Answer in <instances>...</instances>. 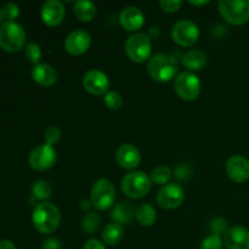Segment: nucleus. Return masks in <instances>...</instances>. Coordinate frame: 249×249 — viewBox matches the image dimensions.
<instances>
[{
  "label": "nucleus",
  "mask_w": 249,
  "mask_h": 249,
  "mask_svg": "<svg viewBox=\"0 0 249 249\" xmlns=\"http://www.w3.org/2000/svg\"><path fill=\"white\" fill-rule=\"evenodd\" d=\"M32 221L36 231L48 235L57 230L61 223L60 209L50 202H41L34 208Z\"/></svg>",
  "instance_id": "nucleus-1"
},
{
  "label": "nucleus",
  "mask_w": 249,
  "mask_h": 249,
  "mask_svg": "<svg viewBox=\"0 0 249 249\" xmlns=\"http://www.w3.org/2000/svg\"><path fill=\"white\" fill-rule=\"evenodd\" d=\"M178 61L173 55L167 53H158L150 58L147 63L148 75L153 80L167 83L172 80L178 73Z\"/></svg>",
  "instance_id": "nucleus-2"
},
{
  "label": "nucleus",
  "mask_w": 249,
  "mask_h": 249,
  "mask_svg": "<svg viewBox=\"0 0 249 249\" xmlns=\"http://www.w3.org/2000/svg\"><path fill=\"white\" fill-rule=\"evenodd\" d=\"M26 43V32L17 22H4L0 26V48L9 53H17Z\"/></svg>",
  "instance_id": "nucleus-3"
},
{
  "label": "nucleus",
  "mask_w": 249,
  "mask_h": 249,
  "mask_svg": "<svg viewBox=\"0 0 249 249\" xmlns=\"http://www.w3.org/2000/svg\"><path fill=\"white\" fill-rule=\"evenodd\" d=\"M152 181L143 172H131L122 179L121 187L123 194L129 198H141L150 192Z\"/></svg>",
  "instance_id": "nucleus-4"
},
{
  "label": "nucleus",
  "mask_w": 249,
  "mask_h": 249,
  "mask_svg": "<svg viewBox=\"0 0 249 249\" xmlns=\"http://www.w3.org/2000/svg\"><path fill=\"white\" fill-rule=\"evenodd\" d=\"M218 7L228 23L240 26L249 21V0H220Z\"/></svg>",
  "instance_id": "nucleus-5"
},
{
  "label": "nucleus",
  "mask_w": 249,
  "mask_h": 249,
  "mask_svg": "<svg viewBox=\"0 0 249 249\" xmlns=\"http://www.w3.org/2000/svg\"><path fill=\"white\" fill-rule=\"evenodd\" d=\"M125 53L133 62L142 63L151 58L152 44L151 39L145 33H135L129 36L125 41Z\"/></svg>",
  "instance_id": "nucleus-6"
},
{
  "label": "nucleus",
  "mask_w": 249,
  "mask_h": 249,
  "mask_svg": "<svg viewBox=\"0 0 249 249\" xmlns=\"http://www.w3.org/2000/svg\"><path fill=\"white\" fill-rule=\"evenodd\" d=\"M90 201L97 211H106L111 208L116 201L114 185L107 179L97 180L91 189Z\"/></svg>",
  "instance_id": "nucleus-7"
},
{
  "label": "nucleus",
  "mask_w": 249,
  "mask_h": 249,
  "mask_svg": "<svg viewBox=\"0 0 249 249\" xmlns=\"http://www.w3.org/2000/svg\"><path fill=\"white\" fill-rule=\"evenodd\" d=\"M174 90L185 101H195L201 94V80L195 73L182 72L174 79Z\"/></svg>",
  "instance_id": "nucleus-8"
},
{
  "label": "nucleus",
  "mask_w": 249,
  "mask_h": 249,
  "mask_svg": "<svg viewBox=\"0 0 249 249\" xmlns=\"http://www.w3.org/2000/svg\"><path fill=\"white\" fill-rule=\"evenodd\" d=\"M172 36L178 45L190 48L198 40L199 29L191 19H180L173 26Z\"/></svg>",
  "instance_id": "nucleus-9"
},
{
  "label": "nucleus",
  "mask_w": 249,
  "mask_h": 249,
  "mask_svg": "<svg viewBox=\"0 0 249 249\" xmlns=\"http://www.w3.org/2000/svg\"><path fill=\"white\" fill-rule=\"evenodd\" d=\"M56 160H57V152L53 146H49L46 143L34 147L28 157L29 165L38 172H44L53 168Z\"/></svg>",
  "instance_id": "nucleus-10"
},
{
  "label": "nucleus",
  "mask_w": 249,
  "mask_h": 249,
  "mask_svg": "<svg viewBox=\"0 0 249 249\" xmlns=\"http://www.w3.org/2000/svg\"><path fill=\"white\" fill-rule=\"evenodd\" d=\"M185 199V191L180 185L167 184L158 191L157 202L162 208L175 209L182 204Z\"/></svg>",
  "instance_id": "nucleus-11"
},
{
  "label": "nucleus",
  "mask_w": 249,
  "mask_h": 249,
  "mask_svg": "<svg viewBox=\"0 0 249 249\" xmlns=\"http://www.w3.org/2000/svg\"><path fill=\"white\" fill-rule=\"evenodd\" d=\"M83 87L91 95H106L109 88L108 77L99 70H91L83 77Z\"/></svg>",
  "instance_id": "nucleus-12"
},
{
  "label": "nucleus",
  "mask_w": 249,
  "mask_h": 249,
  "mask_svg": "<svg viewBox=\"0 0 249 249\" xmlns=\"http://www.w3.org/2000/svg\"><path fill=\"white\" fill-rule=\"evenodd\" d=\"M91 45V36L83 29H77L68 34L65 40V49L71 55H83Z\"/></svg>",
  "instance_id": "nucleus-13"
},
{
  "label": "nucleus",
  "mask_w": 249,
  "mask_h": 249,
  "mask_svg": "<svg viewBox=\"0 0 249 249\" xmlns=\"http://www.w3.org/2000/svg\"><path fill=\"white\" fill-rule=\"evenodd\" d=\"M226 174L232 181L246 182L249 179V160L241 155L230 157L226 162Z\"/></svg>",
  "instance_id": "nucleus-14"
},
{
  "label": "nucleus",
  "mask_w": 249,
  "mask_h": 249,
  "mask_svg": "<svg viewBox=\"0 0 249 249\" xmlns=\"http://www.w3.org/2000/svg\"><path fill=\"white\" fill-rule=\"evenodd\" d=\"M41 19L49 27H56L62 23L65 18V6L58 0H48L41 6Z\"/></svg>",
  "instance_id": "nucleus-15"
},
{
  "label": "nucleus",
  "mask_w": 249,
  "mask_h": 249,
  "mask_svg": "<svg viewBox=\"0 0 249 249\" xmlns=\"http://www.w3.org/2000/svg\"><path fill=\"white\" fill-rule=\"evenodd\" d=\"M116 160L123 169L134 170L141 162L140 151L131 143H124L117 150Z\"/></svg>",
  "instance_id": "nucleus-16"
},
{
  "label": "nucleus",
  "mask_w": 249,
  "mask_h": 249,
  "mask_svg": "<svg viewBox=\"0 0 249 249\" xmlns=\"http://www.w3.org/2000/svg\"><path fill=\"white\" fill-rule=\"evenodd\" d=\"M226 249H249V230L243 226H233L224 235Z\"/></svg>",
  "instance_id": "nucleus-17"
},
{
  "label": "nucleus",
  "mask_w": 249,
  "mask_h": 249,
  "mask_svg": "<svg viewBox=\"0 0 249 249\" xmlns=\"http://www.w3.org/2000/svg\"><path fill=\"white\" fill-rule=\"evenodd\" d=\"M122 27L128 32H136L145 24V16L142 11L136 6H128L122 10L119 15Z\"/></svg>",
  "instance_id": "nucleus-18"
},
{
  "label": "nucleus",
  "mask_w": 249,
  "mask_h": 249,
  "mask_svg": "<svg viewBox=\"0 0 249 249\" xmlns=\"http://www.w3.org/2000/svg\"><path fill=\"white\" fill-rule=\"evenodd\" d=\"M32 78L41 87H53L57 82V72L55 68L46 63H39L32 70Z\"/></svg>",
  "instance_id": "nucleus-19"
},
{
  "label": "nucleus",
  "mask_w": 249,
  "mask_h": 249,
  "mask_svg": "<svg viewBox=\"0 0 249 249\" xmlns=\"http://www.w3.org/2000/svg\"><path fill=\"white\" fill-rule=\"evenodd\" d=\"M135 215V211H134L133 206L128 202H121V203L116 204L111 214V218L114 223L119 224V225H128L133 220V216Z\"/></svg>",
  "instance_id": "nucleus-20"
},
{
  "label": "nucleus",
  "mask_w": 249,
  "mask_h": 249,
  "mask_svg": "<svg viewBox=\"0 0 249 249\" xmlns=\"http://www.w3.org/2000/svg\"><path fill=\"white\" fill-rule=\"evenodd\" d=\"M181 61L190 71H199L207 65V55L201 50H189L182 55Z\"/></svg>",
  "instance_id": "nucleus-21"
},
{
  "label": "nucleus",
  "mask_w": 249,
  "mask_h": 249,
  "mask_svg": "<svg viewBox=\"0 0 249 249\" xmlns=\"http://www.w3.org/2000/svg\"><path fill=\"white\" fill-rule=\"evenodd\" d=\"M74 16L82 22H90L96 16V5L89 0H79L73 5Z\"/></svg>",
  "instance_id": "nucleus-22"
},
{
  "label": "nucleus",
  "mask_w": 249,
  "mask_h": 249,
  "mask_svg": "<svg viewBox=\"0 0 249 249\" xmlns=\"http://www.w3.org/2000/svg\"><path fill=\"white\" fill-rule=\"evenodd\" d=\"M102 241L108 246H116L123 240V226L117 223H111L102 230Z\"/></svg>",
  "instance_id": "nucleus-23"
},
{
  "label": "nucleus",
  "mask_w": 249,
  "mask_h": 249,
  "mask_svg": "<svg viewBox=\"0 0 249 249\" xmlns=\"http://www.w3.org/2000/svg\"><path fill=\"white\" fill-rule=\"evenodd\" d=\"M135 218L142 226H152L155 224L156 209L150 203H142L135 209Z\"/></svg>",
  "instance_id": "nucleus-24"
},
{
  "label": "nucleus",
  "mask_w": 249,
  "mask_h": 249,
  "mask_svg": "<svg viewBox=\"0 0 249 249\" xmlns=\"http://www.w3.org/2000/svg\"><path fill=\"white\" fill-rule=\"evenodd\" d=\"M32 194L36 197V199H40V201L45 202V199L50 198L51 195H53V189H51L50 184L45 180H39L32 187Z\"/></svg>",
  "instance_id": "nucleus-25"
},
{
  "label": "nucleus",
  "mask_w": 249,
  "mask_h": 249,
  "mask_svg": "<svg viewBox=\"0 0 249 249\" xmlns=\"http://www.w3.org/2000/svg\"><path fill=\"white\" fill-rule=\"evenodd\" d=\"M100 224H101V219L97 215L96 213L91 212V213H88L87 215L83 218L82 221V228L84 230V232H87L88 235H94L100 228Z\"/></svg>",
  "instance_id": "nucleus-26"
},
{
  "label": "nucleus",
  "mask_w": 249,
  "mask_h": 249,
  "mask_svg": "<svg viewBox=\"0 0 249 249\" xmlns=\"http://www.w3.org/2000/svg\"><path fill=\"white\" fill-rule=\"evenodd\" d=\"M151 181L157 185H165L172 178V170L167 165H158L151 173Z\"/></svg>",
  "instance_id": "nucleus-27"
},
{
  "label": "nucleus",
  "mask_w": 249,
  "mask_h": 249,
  "mask_svg": "<svg viewBox=\"0 0 249 249\" xmlns=\"http://www.w3.org/2000/svg\"><path fill=\"white\" fill-rule=\"evenodd\" d=\"M24 53H26V57L28 58V61L31 63H34V65H39V61L41 58V50L39 48L38 44L33 43H28L26 45V49H24Z\"/></svg>",
  "instance_id": "nucleus-28"
},
{
  "label": "nucleus",
  "mask_w": 249,
  "mask_h": 249,
  "mask_svg": "<svg viewBox=\"0 0 249 249\" xmlns=\"http://www.w3.org/2000/svg\"><path fill=\"white\" fill-rule=\"evenodd\" d=\"M105 104L112 111H116V109H119L123 105V99H122L121 94L117 91H108L106 95H105L104 99Z\"/></svg>",
  "instance_id": "nucleus-29"
},
{
  "label": "nucleus",
  "mask_w": 249,
  "mask_h": 249,
  "mask_svg": "<svg viewBox=\"0 0 249 249\" xmlns=\"http://www.w3.org/2000/svg\"><path fill=\"white\" fill-rule=\"evenodd\" d=\"M2 19H6L5 22H14L15 18L19 15V9L15 2H7L1 9Z\"/></svg>",
  "instance_id": "nucleus-30"
},
{
  "label": "nucleus",
  "mask_w": 249,
  "mask_h": 249,
  "mask_svg": "<svg viewBox=\"0 0 249 249\" xmlns=\"http://www.w3.org/2000/svg\"><path fill=\"white\" fill-rule=\"evenodd\" d=\"M199 249H223V241L218 235H211L204 238Z\"/></svg>",
  "instance_id": "nucleus-31"
},
{
  "label": "nucleus",
  "mask_w": 249,
  "mask_h": 249,
  "mask_svg": "<svg viewBox=\"0 0 249 249\" xmlns=\"http://www.w3.org/2000/svg\"><path fill=\"white\" fill-rule=\"evenodd\" d=\"M211 230L213 231V235H218V236L225 235L226 231L229 230L228 221H226V219L220 218V216L214 219L211 224Z\"/></svg>",
  "instance_id": "nucleus-32"
},
{
  "label": "nucleus",
  "mask_w": 249,
  "mask_h": 249,
  "mask_svg": "<svg viewBox=\"0 0 249 249\" xmlns=\"http://www.w3.org/2000/svg\"><path fill=\"white\" fill-rule=\"evenodd\" d=\"M45 142L46 145L49 146H53L60 141L61 139V130L57 128V126H50L48 130L45 131Z\"/></svg>",
  "instance_id": "nucleus-33"
},
{
  "label": "nucleus",
  "mask_w": 249,
  "mask_h": 249,
  "mask_svg": "<svg viewBox=\"0 0 249 249\" xmlns=\"http://www.w3.org/2000/svg\"><path fill=\"white\" fill-rule=\"evenodd\" d=\"M182 2L180 0H160V6L162 7L163 11L168 12V14H173L177 12L180 9Z\"/></svg>",
  "instance_id": "nucleus-34"
},
{
  "label": "nucleus",
  "mask_w": 249,
  "mask_h": 249,
  "mask_svg": "<svg viewBox=\"0 0 249 249\" xmlns=\"http://www.w3.org/2000/svg\"><path fill=\"white\" fill-rule=\"evenodd\" d=\"M83 249H106V246L97 238H91L84 243Z\"/></svg>",
  "instance_id": "nucleus-35"
},
{
  "label": "nucleus",
  "mask_w": 249,
  "mask_h": 249,
  "mask_svg": "<svg viewBox=\"0 0 249 249\" xmlns=\"http://www.w3.org/2000/svg\"><path fill=\"white\" fill-rule=\"evenodd\" d=\"M41 249H61V242L57 238H48L43 243Z\"/></svg>",
  "instance_id": "nucleus-36"
},
{
  "label": "nucleus",
  "mask_w": 249,
  "mask_h": 249,
  "mask_svg": "<svg viewBox=\"0 0 249 249\" xmlns=\"http://www.w3.org/2000/svg\"><path fill=\"white\" fill-rule=\"evenodd\" d=\"M0 249H17L16 246L9 240H2L0 241Z\"/></svg>",
  "instance_id": "nucleus-37"
},
{
  "label": "nucleus",
  "mask_w": 249,
  "mask_h": 249,
  "mask_svg": "<svg viewBox=\"0 0 249 249\" xmlns=\"http://www.w3.org/2000/svg\"><path fill=\"white\" fill-rule=\"evenodd\" d=\"M91 206H92V203H91V201H89V199H83L82 202H80V209H82V211H84V212H87V211H89L90 208H91Z\"/></svg>",
  "instance_id": "nucleus-38"
},
{
  "label": "nucleus",
  "mask_w": 249,
  "mask_h": 249,
  "mask_svg": "<svg viewBox=\"0 0 249 249\" xmlns=\"http://www.w3.org/2000/svg\"><path fill=\"white\" fill-rule=\"evenodd\" d=\"M147 36H150V39H156L158 36H160V29H158L157 27H155V28H151L150 32L147 33Z\"/></svg>",
  "instance_id": "nucleus-39"
},
{
  "label": "nucleus",
  "mask_w": 249,
  "mask_h": 249,
  "mask_svg": "<svg viewBox=\"0 0 249 249\" xmlns=\"http://www.w3.org/2000/svg\"><path fill=\"white\" fill-rule=\"evenodd\" d=\"M190 4L191 5H196V6H204V5L208 4V0H206V1H192V0H190Z\"/></svg>",
  "instance_id": "nucleus-40"
},
{
  "label": "nucleus",
  "mask_w": 249,
  "mask_h": 249,
  "mask_svg": "<svg viewBox=\"0 0 249 249\" xmlns=\"http://www.w3.org/2000/svg\"><path fill=\"white\" fill-rule=\"evenodd\" d=\"M2 21V14H1V10H0V22Z\"/></svg>",
  "instance_id": "nucleus-41"
}]
</instances>
